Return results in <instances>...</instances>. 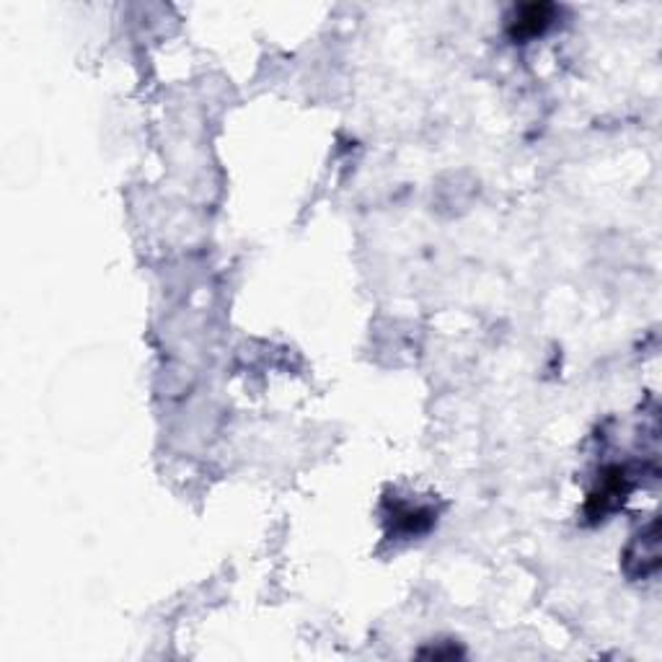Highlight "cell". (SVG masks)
<instances>
[{
  "label": "cell",
  "instance_id": "obj_1",
  "mask_svg": "<svg viewBox=\"0 0 662 662\" xmlns=\"http://www.w3.org/2000/svg\"><path fill=\"white\" fill-rule=\"evenodd\" d=\"M626 572L629 577H650L660 567V544H657V523L652 520L650 528L631 541L626 549Z\"/></svg>",
  "mask_w": 662,
  "mask_h": 662
},
{
  "label": "cell",
  "instance_id": "obj_2",
  "mask_svg": "<svg viewBox=\"0 0 662 662\" xmlns=\"http://www.w3.org/2000/svg\"><path fill=\"white\" fill-rule=\"evenodd\" d=\"M551 13H554V6H549V3H531V6L518 8L510 34L515 39L536 37L551 24Z\"/></svg>",
  "mask_w": 662,
  "mask_h": 662
}]
</instances>
